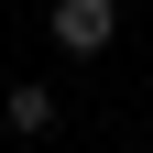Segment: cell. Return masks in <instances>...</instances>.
Listing matches in <instances>:
<instances>
[{"instance_id": "3957f363", "label": "cell", "mask_w": 153, "mask_h": 153, "mask_svg": "<svg viewBox=\"0 0 153 153\" xmlns=\"http://www.w3.org/2000/svg\"><path fill=\"white\" fill-rule=\"evenodd\" d=\"M0 153H11V142H0Z\"/></svg>"}, {"instance_id": "7a4b0ae2", "label": "cell", "mask_w": 153, "mask_h": 153, "mask_svg": "<svg viewBox=\"0 0 153 153\" xmlns=\"http://www.w3.org/2000/svg\"><path fill=\"white\" fill-rule=\"evenodd\" d=\"M55 120H66V99H55L44 76H11V88H0V142H44Z\"/></svg>"}, {"instance_id": "6da1fadb", "label": "cell", "mask_w": 153, "mask_h": 153, "mask_svg": "<svg viewBox=\"0 0 153 153\" xmlns=\"http://www.w3.org/2000/svg\"><path fill=\"white\" fill-rule=\"evenodd\" d=\"M44 33H55V55H109V33H120V0H55L44 11Z\"/></svg>"}]
</instances>
